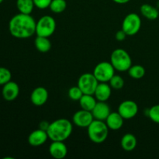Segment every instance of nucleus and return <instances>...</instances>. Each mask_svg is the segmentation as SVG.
Returning <instances> with one entry per match:
<instances>
[{
  "instance_id": "1",
  "label": "nucleus",
  "mask_w": 159,
  "mask_h": 159,
  "mask_svg": "<svg viewBox=\"0 0 159 159\" xmlns=\"http://www.w3.org/2000/svg\"><path fill=\"white\" fill-rule=\"evenodd\" d=\"M37 22L30 14L18 13L9 20V30L12 37L27 39L36 34Z\"/></svg>"
},
{
  "instance_id": "2",
  "label": "nucleus",
  "mask_w": 159,
  "mask_h": 159,
  "mask_svg": "<svg viewBox=\"0 0 159 159\" xmlns=\"http://www.w3.org/2000/svg\"><path fill=\"white\" fill-rule=\"evenodd\" d=\"M72 130V123L68 120L61 118L50 123L47 133L51 141H65L71 136Z\"/></svg>"
},
{
  "instance_id": "3",
  "label": "nucleus",
  "mask_w": 159,
  "mask_h": 159,
  "mask_svg": "<svg viewBox=\"0 0 159 159\" xmlns=\"http://www.w3.org/2000/svg\"><path fill=\"white\" fill-rule=\"evenodd\" d=\"M109 130L105 121L95 119L87 127L89 138L95 144L103 143L107 139Z\"/></svg>"
},
{
  "instance_id": "4",
  "label": "nucleus",
  "mask_w": 159,
  "mask_h": 159,
  "mask_svg": "<svg viewBox=\"0 0 159 159\" xmlns=\"http://www.w3.org/2000/svg\"><path fill=\"white\" fill-rule=\"evenodd\" d=\"M110 63L118 71H127L132 65V60L127 51L122 48L115 49L110 55Z\"/></svg>"
},
{
  "instance_id": "5",
  "label": "nucleus",
  "mask_w": 159,
  "mask_h": 159,
  "mask_svg": "<svg viewBox=\"0 0 159 159\" xmlns=\"http://www.w3.org/2000/svg\"><path fill=\"white\" fill-rule=\"evenodd\" d=\"M56 30V21L54 17L45 15L40 17L36 25V34L40 37H50Z\"/></svg>"
},
{
  "instance_id": "6",
  "label": "nucleus",
  "mask_w": 159,
  "mask_h": 159,
  "mask_svg": "<svg viewBox=\"0 0 159 159\" xmlns=\"http://www.w3.org/2000/svg\"><path fill=\"white\" fill-rule=\"evenodd\" d=\"M93 73L99 82H109L115 75V68L110 62L102 61L95 66Z\"/></svg>"
},
{
  "instance_id": "7",
  "label": "nucleus",
  "mask_w": 159,
  "mask_h": 159,
  "mask_svg": "<svg viewBox=\"0 0 159 159\" xmlns=\"http://www.w3.org/2000/svg\"><path fill=\"white\" fill-rule=\"evenodd\" d=\"M141 27V19L134 12L127 14L122 23V30L127 36L136 35Z\"/></svg>"
},
{
  "instance_id": "8",
  "label": "nucleus",
  "mask_w": 159,
  "mask_h": 159,
  "mask_svg": "<svg viewBox=\"0 0 159 159\" xmlns=\"http://www.w3.org/2000/svg\"><path fill=\"white\" fill-rule=\"evenodd\" d=\"M98 84L99 81L96 79L93 73L86 72L79 77L77 85L81 89L84 94L94 95Z\"/></svg>"
},
{
  "instance_id": "9",
  "label": "nucleus",
  "mask_w": 159,
  "mask_h": 159,
  "mask_svg": "<svg viewBox=\"0 0 159 159\" xmlns=\"http://www.w3.org/2000/svg\"><path fill=\"white\" fill-rule=\"evenodd\" d=\"M138 110V106L134 101L125 100L120 104L117 112L124 120H130L137 116Z\"/></svg>"
},
{
  "instance_id": "10",
  "label": "nucleus",
  "mask_w": 159,
  "mask_h": 159,
  "mask_svg": "<svg viewBox=\"0 0 159 159\" xmlns=\"http://www.w3.org/2000/svg\"><path fill=\"white\" fill-rule=\"evenodd\" d=\"M94 117L91 111L82 109L75 112L72 116V122L75 126L82 128H87L93 122Z\"/></svg>"
},
{
  "instance_id": "11",
  "label": "nucleus",
  "mask_w": 159,
  "mask_h": 159,
  "mask_svg": "<svg viewBox=\"0 0 159 159\" xmlns=\"http://www.w3.org/2000/svg\"><path fill=\"white\" fill-rule=\"evenodd\" d=\"M48 91L44 87L39 86L34 89L30 94V101L36 107L44 105L48 99Z\"/></svg>"
},
{
  "instance_id": "12",
  "label": "nucleus",
  "mask_w": 159,
  "mask_h": 159,
  "mask_svg": "<svg viewBox=\"0 0 159 159\" xmlns=\"http://www.w3.org/2000/svg\"><path fill=\"white\" fill-rule=\"evenodd\" d=\"M2 97L6 101H13L18 97L20 94V87L18 84L12 81L3 85L2 91Z\"/></svg>"
},
{
  "instance_id": "13",
  "label": "nucleus",
  "mask_w": 159,
  "mask_h": 159,
  "mask_svg": "<svg viewBox=\"0 0 159 159\" xmlns=\"http://www.w3.org/2000/svg\"><path fill=\"white\" fill-rule=\"evenodd\" d=\"M48 138H49L46 130L39 128L30 134L27 141L30 145L33 147H39L45 144Z\"/></svg>"
},
{
  "instance_id": "14",
  "label": "nucleus",
  "mask_w": 159,
  "mask_h": 159,
  "mask_svg": "<svg viewBox=\"0 0 159 159\" xmlns=\"http://www.w3.org/2000/svg\"><path fill=\"white\" fill-rule=\"evenodd\" d=\"M49 153L55 159H63L68 154V148L64 141H52L49 146Z\"/></svg>"
},
{
  "instance_id": "15",
  "label": "nucleus",
  "mask_w": 159,
  "mask_h": 159,
  "mask_svg": "<svg viewBox=\"0 0 159 159\" xmlns=\"http://www.w3.org/2000/svg\"><path fill=\"white\" fill-rule=\"evenodd\" d=\"M91 112L95 120L102 121H105L111 113L110 106L106 102H101V101H97L96 106Z\"/></svg>"
},
{
  "instance_id": "16",
  "label": "nucleus",
  "mask_w": 159,
  "mask_h": 159,
  "mask_svg": "<svg viewBox=\"0 0 159 159\" xmlns=\"http://www.w3.org/2000/svg\"><path fill=\"white\" fill-rule=\"evenodd\" d=\"M112 94V88L107 82H99L94 93L96 100L107 102Z\"/></svg>"
},
{
  "instance_id": "17",
  "label": "nucleus",
  "mask_w": 159,
  "mask_h": 159,
  "mask_svg": "<svg viewBox=\"0 0 159 159\" xmlns=\"http://www.w3.org/2000/svg\"><path fill=\"white\" fill-rule=\"evenodd\" d=\"M124 121V119L118 112H112L106 119L105 122L110 130H118L123 127Z\"/></svg>"
},
{
  "instance_id": "18",
  "label": "nucleus",
  "mask_w": 159,
  "mask_h": 159,
  "mask_svg": "<svg viewBox=\"0 0 159 159\" xmlns=\"http://www.w3.org/2000/svg\"><path fill=\"white\" fill-rule=\"evenodd\" d=\"M138 141L134 134L127 133L122 137L120 141L121 148L126 152H132L137 147Z\"/></svg>"
},
{
  "instance_id": "19",
  "label": "nucleus",
  "mask_w": 159,
  "mask_h": 159,
  "mask_svg": "<svg viewBox=\"0 0 159 159\" xmlns=\"http://www.w3.org/2000/svg\"><path fill=\"white\" fill-rule=\"evenodd\" d=\"M141 13L142 14L144 18L150 20H155L158 18L159 11L155 6H152L150 4H143L140 8Z\"/></svg>"
},
{
  "instance_id": "20",
  "label": "nucleus",
  "mask_w": 159,
  "mask_h": 159,
  "mask_svg": "<svg viewBox=\"0 0 159 159\" xmlns=\"http://www.w3.org/2000/svg\"><path fill=\"white\" fill-rule=\"evenodd\" d=\"M34 45L35 48L39 52L47 53L51 50V43L49 40V37H40L37 36L35 40H34Z\"/></svg>"
},
{
  "instance_id": "21",
  "label": "nucleus",
  "mask_w": 159,
  "mask_h": 159,
  "mask_svg": "<svg viewBox=\"0 0 159 159\" xmlns=\"http://www.w3.org/2000/svg\"><path fill=\"white\" fill-rule=\"evenodd\" d=\"M79 102L81 108L83 109V110H88V111H92L95 106H96L97 100H96L94 95L84 94L82 96V98L79 99Z\"/></svg>"
},
{
  "instance_id": "22",
  "label": "nucleus",
  "mask_w": 159,
  "mask_h": 159,
  "mask_svg": "<svg viewBox=\"0 0 159 159\" xmlns=\"http://www.w3.org/2000/svg\"><path fill=\"white\" fill-rule=\"evenodd\" d=\"M16 7L20 13L31 14L35 6L34 0H16Z\"/></svg>"
},
{
  "instance_id": "23",
  "label": "nucleus",
  "mask_w": 159,
  "mask_h": 159,
  "mask_svg": "<svg viewBox=\"0 0 159 159\" xmlns=\"http://www.w3.org/2000/svg\"><path fill=\"white\" fill-rule=\"evenodd\" d=\"M128 75L134 79H141L145 75V68L140 65H131L127 71Z\"/></svg>"
},
{
  "instance_id": "24",
  "label": "nucleus",
  "mask_w": 159,
  "mask_h": 159,
  "mask_svg": "<svg viewBox=\"0 0 159 159\" xmlns=\"http://www.w3.org/2000/svg\"><path fill=\"white\" fill-rule=\"evenodd\" d=\"M49 8L54 13H61L66 9L67 2L65 0H52Z\"/></svg>"
},
{
  "instance_id": "25",
  "label": "nucleus",
  "mask_w": 159,
  "mask_h": 159,
  "mask_svg": "<svg viewBox=\"0 0 159 159\" xmlns=\"http://www.w3.org/2000/svg\"><path fill=\"white\" fill-rule=\"evenodd\" d=\"M109 84L113 89H121L124 85V80L119 75H114L109 81Z\"/></svg>"
},
{
  "instance_id": "26",
  "label": "nucleus",
  "mask_w": 159,
  "mask_h": 159,
  "mask_svg": "<svg viewBox=\"0 0 159 159\" xmlns=\"http://www.w3.org/2000/svg\"><path fill=\"white\" fill-rule=\"evenodd\" d=\"M68 97H69L71 100L79 101V99L82 98V96H83L84 93H82L81 89L79 88L78 85H76V86L71 87V88L68 89Z\"/></svg>"
},
{
  "instance_id": "27",
  "label": "nucleus",
  "mask_w": 159,
  "mask_h": 159,
  "mask_svg": "<svg viewBox=\"0 0 159 159\" xmlns=\"http://www.w3.org/2000/svg\"><path fill=\"white\" fill-rule=\"evenodd\" d=\"M12 73L8 68L0 67V85H3L11 81Z\"/></svg>"
},
{
  "instance_id": "28",
  "label": "nucleus",
  "mask_w": 159,
  "mask_h": 159,
  "mask_svg": "<svg viewBox=\"0 0 159 159\" xmlns=\"http://www.w3.org/2000/svg\"><path fill=\"white\" fill-rule=\"evenodd\" d=\"M148 116L154 123L159 124V104H156L148 110Z\"/></svg>"
},
{
  "instance_id": "29",
  "label": "nucleus",
  "mask_w": 159,
  "mask_h": 159,
  "mask_svg": "<svg viewBox=\"0 0 159 159\" xmlns=\"http://www.w3.org/2000/svg\"><path fill=\"white\" fill-rule=\"evenodd\" d=\"M52 0H34L35 7L40 9H45L49 8L50 5Z\"/></svg>"
},
{
  "instance_id": "30",
  "label": "nucleus",
  "mask_w": 159,
  "mask_h": 159,
  "mask_svg": "<svg viewBox=\"0 0 159 159\" xmlns=\"http://www.w3.org/2000/svg\"><path fill=\"white\" fill-rule=\"evenodd\" d=\"M127 35L126 34V33L123 30H121L117 31L116 33V34H115V38L118 41H124L126 39V37H127Z\"/></svg>"
},
{
  "instance_id": "31",
  "label": "nucleus",
  "mask_w": 159,
  "mask_h": 159,
  "mask_svg": "<svg viewBox=\"0 0 159 159\" xmlns=\"http://www.w3.org/2000/svg\"><path fill=\"white\" fill-rule=\"evenodd\" d=\"M49 125H50V123L48 122V121L47 120H42L41 122L40 123V124H39V128L41 129V130H46L48 129V127H49Z\"/></svg>"
},
{
  "instance_id": "32",
  "label": "nucleus",
  "mask_w": 159,
  "mask_h": 159,
  "mask_svg": "<svg viewBox=\"0 0 159 159\" xmlns=\"http://www.w3.org/2000/svg\"><path fill=\"white\" fill-rule=\"evenodd\" d=\"M113 1L115 3H117V4L123 5V4H126V3L129 2H130V0H113Z\"/></svg>"
},
{
  "instance_id": "33",
  "label": "nucleus",
  "mask_w": 159,
  "mask_h": 159,
  "mask_svg": "<svg viewBox=\"0 0 159 159\" xmlns=\"http://www.w3.org/2000/svg\"><path fill=\"white\" fill-rule=\"evenodd\" d=\"M3 1H4V0H0V4H1V3H2V2H3Z\"/></svg>"
}]
</instances>
